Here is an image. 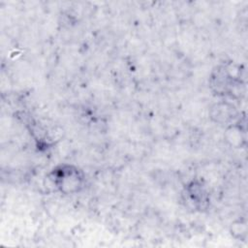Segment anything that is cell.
I'll list each match as a JSON object with an SVG mask.
<instances>
[{
  "mask_svg": "<svg viewBox=\"0 0 248 248\" xmlns=\"http://www.w3.org/2000/svg\"><path fill=\"white\" fill-rule=\"evenodd\" d=\"M52 182L55 187L65 194L78 192L83 185L82 172L73 166H60L52 171Z\"/></svg>",
  "mask_w": 248,
  "mask_h": 248,
  "instance_id": "6da1fadb",
  "label": "cell"
}]
</instances>
